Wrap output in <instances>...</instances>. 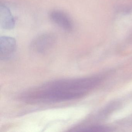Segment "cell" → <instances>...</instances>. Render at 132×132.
Masks as SVG:
<instances>
[{"instance_id":"obj_1","label":"cell","mask_w":132,"mask_h":132,"mask_svg":"<svg viewBox=\"0 0 132 132\" xmlns=\"http://www.w3.org/2000/svg\"><path fill=\"white\" fill-rule=\"evenodd\" d=\"M96 78L68 79L49 82L25 92L22 100L28 103H48L77 99L99 83Z\"/></svg>"},{"instance_id":"obj_2","label":"cell","mask_w":132,"mask_h":132,"mask_svg":"<svg viewBox=\"0 0 132 132\" xmlns=\"http://www.w3.org/2000/svg\"><path fill=\"white\" fill-rule=\"evenodd\" d=\"M57 38L54 34L45 33L41 34L35 38L30 44V48L35 52L44 54L47 52L56 44Z\"/></svg>"},{"instance_id":"obj_3","label":"cell","mask_w":132,"mask_h":132,"mask_svg":"<svg viewBox=\"0 0 132 132\" xmlns=\"http://www.w3.org/2000/svg\"><path fill=\"white\" fill-rule=\"evenodd\" d=\"M16 42L13 38L3 36L0 38V59L7 61L13 57L16 50Z\"/></svg>"},{"instance_id":"obj_4","label":"cell","mask_w":132,"mask_h":132,"mask_svg":"<svg viewBox=\"0 0 132 132\" xmlns=\"http://www.w3.org/2000/svg\"><path fill=\"white\" fill-rule=\"evenodd\" d=\"M50 20L57 26L67 31H71L73 28V22L67 14L61 11H52L49 14Z\"/></svg>"},{"instance_id":"obj_5","label":"cell","mask_w":132,"mask_h":132,"mask_svg":"<svg viewBox=\"0 0 132 132\" xmlns=\"http://www.w3.org/2000/svg\"><path fill=\"white\" fill-rule=\"evenodd\" d=\"M15 24L14 18L9 8L6 6H0V25L5 30L13 29Z\"/></svg>"}]
</instances>
